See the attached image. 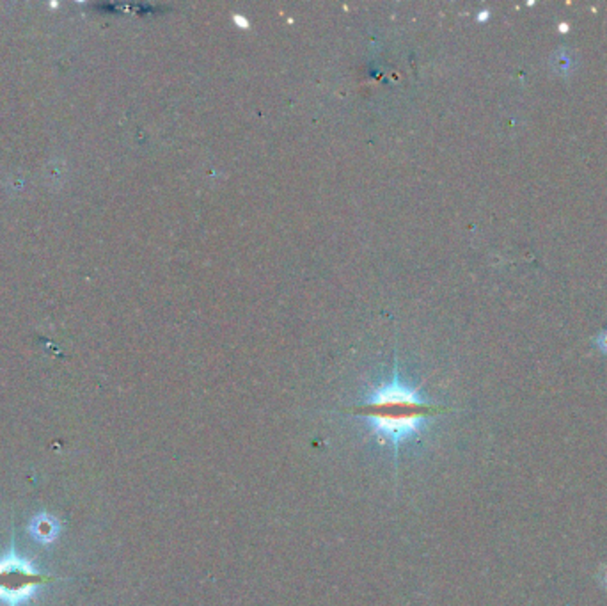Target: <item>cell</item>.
Instances as JSON below:
<instances>
[{"instance_id": "obj_3", "label": "cell", "mask_w": 607, "mask_h": 606, "mask_svg": "<svg viewBox=\"0 0 607 606\" xmlns=\"http://www.w3.org/2000/svg\"><path fill=\"white\" fill-rule=\"evenodd\" d=\"M30 532H32L34 537L41 540V542H50V540H54L55 535H57V528H55L54 520L41 515V517H37V520L32 521Z\"/></svg>"}, {"instance_id": "obj_2", "label": "cell", "mask_w": 607, "mask_h": 606, "mask_svg": "<svg viewBox=\"0 0 607 606\" xmlns=\"http://www.w3.org/2000/svg\"><path fill=\"white\" fill-rule=\"evenodd\" d=\"M45 578L32 569V565L15 553H8L0 558V601L8 606H18L29 599L41 585Z\"/></svg>"}, {"instance_id": "obj_4", "label": "cell", "mask_w": 607, "mask_h": 606, "mask_svg": "<svg viewBox=\"0 0 607 606\" xmlns=\"http://www.w3.org/2000/svg\"><path fill=\"white\" fill-rule=\"evenodd\" d=\"M233 21L236 25H240V27H243V29H247V27H249V21H247L243 17H240V15H234Z\"/></svg>"}, {"instance_id": "obj_5", "label": "cell", "mask_w": 607, "mask_h": 606, "mask_svg": "<svg viewBox=\"0 0 607 606\" xmlns=\"http://www.w3.org/2000/svg\"><path fill=\"white\" fill-rule=\"evenodd\" d=\"M600 345L604 347V349H606L607 351V333H604V336H602V342H600Z\"/></svg>"}, {"instance_id": "obj_1", "label": "cell", "mask_w": 607, "mask_h": 606, "mask_svg": "<svg viewBox=\"0 0 607 606\" xmlns=\"http://www.w3.org/2000/svg\"><path fill=\"white\" fill-rule=\"evenodd\" d=\"M442 411V407L427 401L419 388L403 379L398 361H394L391 379L382 380L369 389L361 404L348 412L362 418L369 430L398 454L402 446L415 441L427 429L428 421Z\"/></svg>"}]
</instances>
